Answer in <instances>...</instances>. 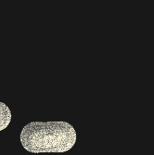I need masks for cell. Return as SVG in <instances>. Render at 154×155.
<instances>
[{
  "instance_id": "cell-2",
  "label": "cell",
  "mask_w": 154,
  "mask_h": 155,
  "mask_svg": "<svg viewBox=\"0 0 154 155\" xmlns=\"http://www.w3.org/2000/svg\"><path fill=\"white\" fill-rule=\"evenodd\" d=\"M11 114L6 104L0 101V131L5 130L10 124Z\"/></svg>"
},
{
  "instance_id": "cell-1",
  "label": "cell",
  "mask_w": 154,
  "mask_h": 155,
  "mask_svg": "<svg viewBox=\"0 0 154 155\" xmlns=\"http://www.w3.org/2000/svg\"><path fill=\"white\" fill-rule=\"evenodd\" d=\"M76 133L73 127L64 121L32 122L24 127L21 142L31 153H63L73 147Z\"/></svg>"
}]
</instances>
